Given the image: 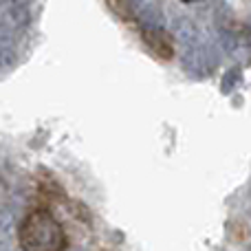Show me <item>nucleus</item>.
<instances>
[{
  "mask_svg": "<svg viewBox=\"0 0 251 251\" xmlns=\"http://www.w3.org/2000/svg\"><path fill=\"white\" fill-rule=\"evenodd\" d=\"M18 243L22 251H66L69 234L51 209L35 207L20 221Z\"/></svg>",
  "mask_w": 251,
  "mask_h": 251,
  "instance_id": "f257e3e1",
  "label": "nucleus"
},
{
  "mask_svg": "<svg viewBox=\"0 0 251 251\" xmlns=\"http://www.w3.org/2000/svg\"><path fill=\"white\" fill-rule=\"evenodd\" d=\"M141 40L148 51L154 57H159V60H172L174 57V40L168 31L148 26V29L141 31Z\"/></svg>",
  "mask_w": 251,
  "mask_h": 251,
  "instance_id": "f03ea898",
  "label": "nucleus"
},
{
  "mask_svg": "<svg viewBox=\"0 0 251 251\" xmlns=\"http://www.w3.org/2000/svg\"><path fill=\"white\" fill-rule=\"evenodd\" d=\"M106 4H108V9L119 18V20H124L126 25H134L137 18H134L130 0H106Z\"/></svg>",
  "mask_w": 251,
  "mask_h": 251,
  "instance_id": "7ed1b4c3",
  "label": "nucleus"
}]
</instances>
